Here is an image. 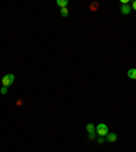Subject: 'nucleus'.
<instances>
[{"instance_id": "1", "label": "nucleus", "mask_w": 136, "mask_h": 152, "mask_svg": "<svg viewBox=\"0 0 136 152\" xmlns=\"http://www.w3.org/2000/svg\"><path fill=\"white\" fill-rule=\"evenodd\" d=\"M95 133L98 134V136H102V137H105L106 134L109 133V129H108V125L106 124H99L98 126L95 128Z\"/></svg>"}, {"instance_id": "2", "label": "nucleus", "mask_w": 136, "mask_h": 152, "mask_svg": "<svg viewBox=\"0 0 136 152\" xmlns=\"http://www.w3.org/2000/svg\"><path fill=\"white\" fill-rule=\"evenodd\" d=\"M14 82H15V76H14V73H8V75H6L3 79H1V83H3L4 87H7V86H11Z\"/></svg>"}, {"instance_id": "3", "label": "nucleus", "mask_w": 136, "mask_h": 152, "mask_svg": "<svg viewBox=\"0 0 136 152\" xmlns=\"http://www.w3.org/2000/svg\"><path fill=\"white\" fill-rule=\"evenodd\" d=\"M105 137H106V141H109V142H114L117 140V134L116 133H108Z\"/></svg>"}, {"instance_id": "4", "label": "nucleus", "mask_w": 136, "mask_h": 152, "mask_svg": "<svg viewBox=\"0 0 136 152\" xmlns=\"http://www.w3.org/2000/svg\"><path fill=\"white\" fill-rule=\"evenodd\" d=\"M131 7L129 6H127V4H123L121 6V8H120V11H121V14H124V15H128V14L131 12Z\"/></svg>"}, {"instance_id": "5", "label": "nucleus", "mask_w": 136, "mask_h": 152, "mask_svg": "<svg viewBox=\"0 0 136 152\" xmlns=\"http://www.w3.org/2000/svg\"><path fill=\"white\" fill-rule=\"evenodd\" d=\"M128 77L136 80V68H131V69L128 71Z\"/></svg>"}, {"instance_id": "6", "label": "nucleus", "mask_w": 136, "mask_h": 152, "mask_svg": "<svg viewBox=\"0 0 136 152\" xmlns=\"http://www.w3.org/2000/svg\"><path fill=\"white\" fill-rule=\"evenodd\" d=\"M86 129H87L89 134L90 133H95V126L93 125V124H87V125H86Z\"/></svg>"}, {"instance_id": "7", "label": "nucleus", "mask_w": 136, "mask_h": 152, "mask_svg": "<svg viewBox=\"0 0 136 152\" xmlns=\"http://www.w3.org/2000/svg\"><path fill=\"white\" fill-rule=\"evenodd\" d=\"M67 4H68V1H67V0H57V6H60L61 8L67 7Z\"/></svg>"}, {"instance_id": "8", "label": "nucleus", "mask_w": 136, "mask_h": 152, "mask_svg": "<svg viewBox=\"0 0 136 152\" xmlns=\"http://www.w3.org/2000/svg\"><path fill=\"white\" fill-rule=\"evenodd\" d=\"M61 15H63V16H67V15H68V8H67V7L61 8Z\"/></svg>"}, {"instance_id": "9", "label": "nucleus", "mask_w": 136, "mask_h": 152, "mask_svg": "<svg viewBox=\"0 0 136 152\" xmlns=\"http://www.w3.org/2000/svg\"><path fill=\"white\" fill-rule=\"evenodd\" d=\"M0 94H7V87H1V88H0Z\"/></svg>"}, {"instance_id": "10", "label": "nucleus", "mask_w": 136, "mask_h": 152, "mask_svg": "<svg viewBox=\"0 0 136 152\" xmlns=\"http://www.w3.org/2000/svg\"><path fill=\"white\" fill-rule=\"evenodd\" d=\"M97 141H98L99 144H101V142H104V141H105V139H104V137H102V136H99V137H98V140H97Z\"/></svg>"}, {"instance_id": "11", "label": "nucleus", "mask_w": 136, "mask_h": 152, "mask_svg": "<svg viewBox=\"0 0 136 152\" xmlns=\"http://www.w3.org/2000/svg\"><path fill=\"white\" fill-rule=\"evenodd\" d=\"M131 8H133L136 11V1H133V3H132V7H131Z\"/></svg>"}, {"instance_id": "12", "label": "nucleus", "mask_w": 136, "mask_h": 152, "mask_svg": "<svg viewBox=\"0 0 136 152\" xmlns=\"http://www.w3.org/2000/svg\"><path fill=\"white\" fill-rule=\"evenodd\" d=\"M89 137H90V139H94V137H95V133H90Z\"/></svg>"}]
</instances>
